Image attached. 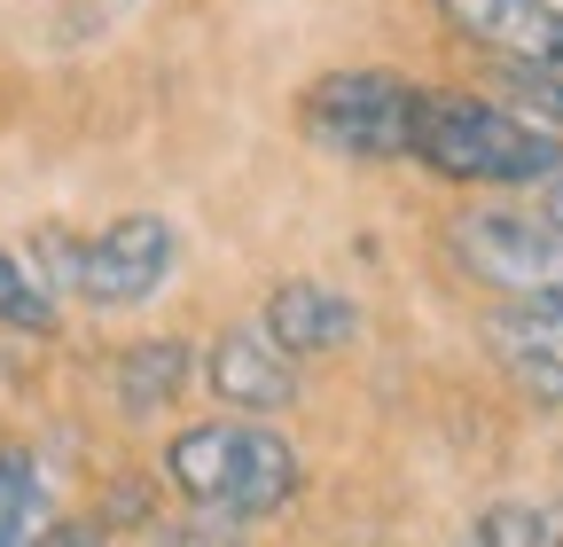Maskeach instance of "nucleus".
Masks as SVG:
<instances>
[{"label": "nucleus", "instance_id": "f257e3e1", "mask_svg": "<svg viewBox=\"0 0 563 547\" xmlns=\"http://www.w3.org/2000/svg\"><path fill=\"white\" fill-rule=\"evenodd\" d=\"M407 157H422L439 180H462V188H548L563 172L555 133H540L509 102L462 94V87H422Z\"/></svg>", "mask_w": 563, "mask_h": 547}, {"label": "nucleus", "instance_id": "f03ea898", "mask_svg": "<svg viewBox=\"0 0 563 547\" xmlns=\"http://www.w3.org/2000/svg\"><path fill=\"white\" fill-rule=\"evenodd\" d=\"M165 477L188 493V509H220L235 524L282 516L298 493V454L266 423H196L165 446Z\"/></svg>", "mask_w": 563, "mask_h": 547}, {"label": "nucleus", "instance_id": "7ed1b4c3", "mask_svg": "<svg viewBox=\"0 0 563 547\" xmlns=\"http://www.w3.org/2000/svg\"><path fill=\"white\" fill-rule=\"evenodd\" d=\"M446 250L470 282L501 290L509 305H563V227L548 212H509L485 203L446 227Z\"/></svg>", "mask_w": 563, "mask_h": 547}, {"label": "nucleus", "instance_id": "20e7f679", "mask_svg": "<svg viewBox=\"0 0 563 547\" xmlns=\"http://www.w3.org/2000/svg\"><path fill=\"white\" fill-rule=\"evenodd\" d=\"M40 250H47V274L63 290H79L87 305H141L180 258V243L157 212H125L102 235H47Z\"/></svg>", "mask_w": 563, "mask_h": 547}, {"label": "nucleus", "instance_id": "39448f33", "mask_svg": "<svg viewBox=\"0 0 563 547\" xmlns=\"http://www.w3.org/2000/svg\"><path fill=\"white\" fill-rule=\"evenodd\" d=\"M415 102L422 87L399 71H329L321 87H306L298 125L313 149H336V157H407Z\"/></svg>", "mask_w": 563, "mask_h": 547}, {"label": "nucleus", "instance_id": "423d86ee", "mask_svg": "<svg viewBox=\"0 0 563 547\" xmlns=\"http://www.w3.org/2000/svg\"><path fill=\"white\" fill-rule=\"evenodd\" d=\"M446 32H462L470 47H485L509 71H540L563 79V9L555 0H439Z\"/></svg>", "mask_w": 563, "mask_h": 547}, {"label": "nucleus", "instance_id": "0eeeda50", "mask_svg": "<svg viewBox=\"0 0 563 547\" xmlns=\"http://www.w3.org/2000/svg\"><path fill=\"white\" fill-rule=\"evenodd\" d=\"M203 376H211V391H220L228 406H243V415H274V406H290V399H298L290 353H282L258 321L220 328V345L203 353Z\"/></svg>", "mask_w": 563, "mask_h": 547}, {"label": "nucleus", "instance_id": "6e6552de", "mask_svg": "<svg viewBox=\"0 0 563 547\" xmlns=\"http://www.w3.org/2000/svg\"><path fill=\"white\" fill-rule=\"evenodd\" d=\"M485 345L509 368V383L563 406V305H501L485 321Z\"/></svg>", "mask_w": 563, "mask_h": 547}, {"label": "nucleus", "instance_id": "1a4fd4ad", "mask_svg": "<svg viewBox=\"0 0 563 547\" xmlns=\"http://www.w3.org/2000/svg\"><path fill=\"white\" fill-rule=\"evenodd\" d=\"M282 353H336L361 336V305L344 290H321V282H282L266 298V321H258Z\"/></svg>", "mask_w": 563, "mask_h": 547}, {"label": "nucleus", "instance_id": "9d476101", "mask_svg": "<svg viewBox=\"0 0 563 547\" xmlns=\"http://www.w3.org/2000/svg\"><path fill=\"white\" fill-rule=\"evenodd\" d=\"M188 376H196V353L188 345H133L118 360V399L133 406V415H150V406H165V399L188 391Z\"/></svg>", "mask_w": 563, "mask_h": 547}, {"label": "nucleus", "instance_id": "9b49d317", "mask_svg": "<svg viewBox=\"0 0 563 547\" xmlns=\"http://www.w3.org/2000/svg\"><path fill=\"white\" fill-rule=\"evenodd\" d=\"M47 539V493H40V469L32 454H0V547H40Z\"/></svg>", "mask_w": 563, "mask_h": 547}, {"label": "nucleus", "instance_id": "f8f14e48", "mask_svg": "<svg viewBox=\"0 0 563 547\" xmlns=\"http://www.w3.org/2000/svg\"><path fill=\"white\" fill-rule=\"evenodd\" d=\"M470 547H563V509L555 501H493L477 516Z\"/></svg>", "mask_w": 563, "mask_h": 547}, {"label": "nucleus", "instance_id": "ddd939ff", "mask_svg": "<svg viewBox=\"0 0 563 547\" xmlns=\"http://www.w3.org/2000/svg\"><path fill=\"white\" fill-rule=\"evenodd\" d=\"M0 321H9V328H55V305H47V290L32 282V274H24V258H9V250H0Z\"/></svg>", "mask_w": 563, "mask_h": 547}, {"label": "nucleus", "instance_id": "4468645a", "mask_svg": "<svg viewBox=\"0 0 563 547\" xmlns=\"http://www.w3.org/2000/svg\"><path fill=\"white\" fill-rule=\"evenodd\" d=\"M165 547H235V516H220V509H188V524L165 532Z\"/></svg>", "mask_w": 563, "mask_h": 547}, {"label": "nucleus", "instance_id": "2eb2a0df", "mask_svg": "<svg viewBox=\"0 0 563 547\" xmlns=\"http://www.w3.org/2000/svg\"><path fill=\"white\" fill-rule=\"evenodd\" d=\"M540 212H548V220H563V172H555V180L540 188Z\"/></svg>", "mask_w": 563, "mask_h": 547}, {"label": "nucleus", "instance_id": "dca6fc26", "mask_svg": "<svg viewBox=\"0 0 563 547\" xmlns=\"http://www.w3.org/2000/svg\"><path fill=\"white\" fill-rule=\"evenodd\" d=\"M532 212H540V203H532ZM555 227H563V220H555Z\"/></svg>", "mask_w": 563, "mask_h": 547}, {"label": "nucleus", "instance_id": "f3484780", "mask_svg": "<svg viewBox=\"0 0 563 547\" xmlns=\"http://www.w3.org/2000/svg\"><path fill=\"white\" fill-rule=\"evenodd\" d=\"M555 9H563V0H555Z\"/></svg>", "mask_w": 563, "mask_h": 547}, {"label": "nucleus", "instance_id": "a211bd4d", "mask_svg": "<svg viewBox=\"0 0 563 547\" xmlns=\"http://www.w3.org/2000/svg\"><path fill=\"white\" fill-rule=\"evenodd\" d=\"M462 547H470V539H462Z\"/></svg>", "mask_w": 563, "mask_h": 547}]
</instances>
